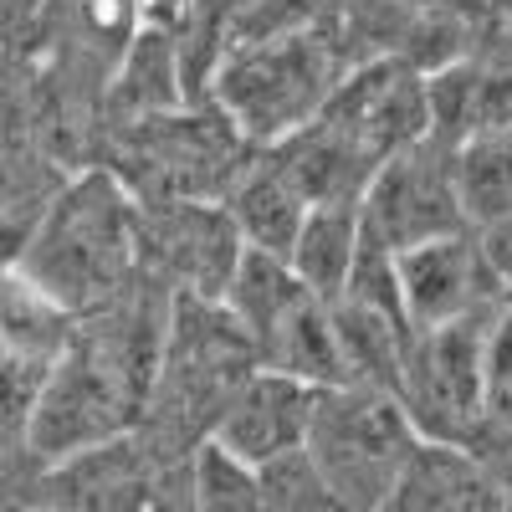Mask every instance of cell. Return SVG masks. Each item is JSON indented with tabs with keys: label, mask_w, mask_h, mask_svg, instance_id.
Returning <instances> with one entry per match:
<instances>
[{
	"label": "cell",
	"mask_w": 512,
	"mask_h": 512,
	"mask_svg": "<svg viewBox=\"0 0 512 512\" xmlns=\"http://www.w3.org/2000/svg\"><path fill=\"white\" fill-rule=\"evenodd\" d=\"M390 262H395V292H400V313H405L410 333L487 323L512 297L477 231L400 251Z\"/></svg>",
	"instance_id": "ba28073f"
},
{
	"label": "cell",
	"mask_w": 512,
	"mask_h": 512,
	"mask_svg": "<svg viewBox=\"0 0 512 512\" xmlns=\"http://www.w3.org/2000/svg\"><path fill=\"white\" fill-rule=\"evenodd\" d=\"M400 6H415V11H436V16H456V21H466V26L487 31V26H482V0H400Z\"/></svg>",
	"instance_id": "ffe728a7"
},
{
	"label": "cell",
	"mask_w": 512,
	"mask_h": 512,
	"mask_svg": "<svg viewBox=\"0 0 512 512\" xmlns=\"http://www.w3.org/2000/svg\"><path fill=\"white\" fill-rule=\"evenodd\" d=\"M190 512H267L262 477L205 441L190 456Z\"/></svg>",
	"instance_id": "2e32d148"
},
{
	"label": "cell",
	"mask_w": 512,
	"mask_h": 512,
	"mask_svg": "<svg viewBox=\"0 0 512 512\" xmlns=\"http://www.w3.org/2000/svg\"><path fill=\"white\" fill-rule=\"evenodd\" d=\"M11 267L72 323L98 318L149 277L144 210L103 164H82L31 210Z\"/></svg>",
	"instance_id": "6da1fadb"
},
{
	"label": "cell",
	"mask_w": 512,
	"mask_h": 512,
	"mask_svg": "<svg viewBox=\"0 0 512 512\" xmlns=\"http://www.w3.org/2000/svg\"><path fill=\"white\" fill-rule=\"evenodd\" d=\"M379 512H497V482L472 451L420 441Z\"/></svg>",
	"instance_id": "7c38bea8"
},
{
	"label": "cell",
	"mask_w": 512,
	"mask_h": 512,
	"mask_svg": "<svg viewBox=\"0 0 512 512\" xmlns=\"http://www.w3.org/2000/svg\"><path fill=\"white\" fill-rule=\"evenodd\" d=\"M36 11H41V0H0V47H16L31 31Z\"/></svg>",
	"instance_id": "d6986e66"
},
{
	"label": "cell",
	"mask_w": 512,
	"mask_h": 512,
	"mask_svg": "<svg viewBox=\"0 0 512 512\" xmlns=\"http://www.w3.org/2000/svg\"><path fill=\"white\" fill-rule=\"evenodd\" d=\"M497 512H512V482H507V487H497Z\"/></svg>",
	"instance_id": "603a6c76"
},
{
	"label": "cell",
	"mask_w": 512,
	"mask_h": 512,
	"mask_svg": "<svg viewBox=\"0 0 512 512\" xmlns=\"http://www.w3.org/2000/svg\"><path fill=\"white\" fill-rule=\"evenodd\" d=\"M185 11H190V0H139L144 26H159V31H180Z\"/></svg>",
	"instance_id": "44dd1931"
},
{
	"label": "cell",
	"mask_w": 512,
	"mask_h": 512,
	"mask_svg": "<svg viewBox=\"0 0 512 512\" xmlns=\"http://www.w3.org/2000/svg\"><path fill=\"white\" fill-rule=\"evenodd\" d=\"M487 323H456V328H436V333L410 338L395 400L410 415L420 441L466 451L472 436L482 431V420H487L482 333H487Z\"/></svg>",
	"instance_id": "5b68a950"
},
{
	"label": "cell",
	"mask_w": 512,
	"mask_h": 512,
	"mask_svg": "<svg viewBox=\"0 0 512 512\" xmlns=\"http://www.w3.org/2000/svg\"><path fill=\"white\" fill-rule=\"evenodd\" d=\"M31 512H52V507H31Z\"/></svg>",
	"instance_id": "cb8c5ba5"
},
{
	"label": "cell",
	"mask_w": 512,
	"mask_h": 512,
	"mask_svg": "<svg viewBox=\"0 0 512 512\" xmlns=\"http://www.w3.org/2000/svg\"><path fill=\"white\" fill-rule=\"evenodd\" d=\"M451 149V185H456V205L466 231H502L512 226V123L482 128L466 134Z\"/></svg>",
	"instance_id": "4fadbf2b"
},
{
	"label": "cell",
	"mask_w": 512,
	"mask_h": 512,
	"mask_svg": "<svg viewBox=\"0 0 512 512\" xmlns=\"http://www.w3.org/2000/svg\"><path fill=\"white\" fill-rule=\"evenodd\" d=\"M256 477H262V502H267V512H344L303 451H292V456L262 466Z\"/></svg>",
	"instance_id": "e0dca14e"
},
{
	"label": "cell",
	"mask_w": 512,
	"mask_h": 512,
	"mask_svg": "<svg viewBox=\"0 0 512 512\" xmlns=\"http://www.w3.org/2000/svg\"><path fill=\"white\" fill-rule=\"evenodd\" d=\"M364 251V226H359V200H333V205H313L303 231H297L287 267L303 282L318 303H338L354 262Z\"/></svg>",
	"instance_id": "9a60e30c"
},
{
	"label": "cell",
	"mask_w": 512,
	"mask_h": 512,
	"mask_svg": "<svg viewBox=\"0 0 512 512\" xmlns=\"http://www.w3.org/2000/svg\"><path fill=\"white\" fill-rule=\"evenodd\" d=\"M482 384H487V415L512 420V297L492 313L482 333Z\"/></svg>",
	"instance_id": "ac0fdd59"
},
{
	"label": "cell",
	"mask_w": 512,
	"mask_h": 512,
	"mask_svg": "<svg viewBox=\"0 0 512 512\" xmlns=\"http://www.w3.org/2000/svg\"><path fill=\"white\" fill-rule=\"evenodd\" d=\"M221 205H226V216H231L241 246L267 251V256H282V262H287V251H292L297 231H303L308 210H313L262 154H251V164L236 175V185L226 190Z\"/></svg>",
	"instance_id": "5bb4252c"
},
{
	"label": "cell",
	"mask_w": 512,
	"mask_h": 512,
	"mask_svg": "<svg viewBox=\"0 0 512 512\" xmlns=\"http://www.w3.org/2000/svg\"><path fill=\"white\" fill-rule=\"evenodd\" d=\"M190 108L185 98V72H180V41L175 31H159V26H139L134 47L123 52L108 93H103V118H98V134L118 123H139L154 113H175Z\"/></svg>",
	"instance_id": "8fae6325"
},
{
	"label": "cell",
	"mask_w": 512,
	"mask_h": 512,
	"mask_svg": "<svg viewBox=\"0 0 512 512\" xmlns=\"http://www.w3.org/2000/svg\"><path fill=\"white\" fill-rule=\"evenodd\" d=\"M344 77L349 72L323 41V31L297 26L226 47V57L210 72L205 103L236 128V139L251 154H262L292 139L297 128H308Z\"/></svg>",
	"instance_id": "7a4b0ae2"
},
{
	"label": "cell",
	"mask_w": 512,
	"mask_h": 512,
	"mask_svg": "<svg viewBox=\"0 0 512 512\" xmlns=\"http://www.w3.org/2000/svg\"><path fill=\"white\" fill-rule=\"evenodd\" d=\"M313 400H318V390H308V384L256 369L226 400L216 431H210V446L226 451L241 466H251V472H262V466L303 451Z\"/></svg>",
	"instance_id": "30bf717a"
},
{
	"label": "cell",
	"mask_w": 512,
	"mask_h": 512,
	"mask_svg": "<svg viewBox=\"0 0 512 512\" xmlns=\"http://www.w3.org/2000/svg\"><path fill=\"white\" fill-rule=\"evenodd\" d=\"M241 251L246 246L226 216V205H149L144 210V256H149V272L169 292L221 303Z\"/></svg>",
	"instance_id": "9c48e42d"
},
{
	"label": "cell",
	"mask_w": 512,
	"mask_h": 512,
	"mask_svg": "<svg viewBox=\"0 0 512 512\" xmlns=\"http://www.w3.org/2000/svg\"><path fill=\"white\" fill-rule=\"evenodd\" d=\"M415 446L420 436L395 395L338 384V390H318L313 400L303 456L344 512H379Z\"/></svg>",
	"instance_id": "277c9868"
},
{
	"label": "cell",
	"mask_w": 512,
	"mask_h": 512,
	"mask_svg": "<svg viewBox=\"0 0 512 512\" xmlns=\"http://www.w3.org/2000/svg\"><path fill=\"white\" fill-rule=\"evenodd\" d=\"M108 175L149 205H221L236 175L251 164V149L236 128L210 108L190 103L175 113H154L139 123H118L98 134V159Z\"/></svg>",
	"instance_id": "3957f363"
},
{
	"label": "cell",
	"mask_w": 512,
	"mask_h": 512,
	"mask_svg": "<svg viewBox=\"0 0 512 512\" xmlns=\"http://www.w3.org/2000/svg\"><path fill=\"white\" fill-rule=\"evenodd\" d=\"M318 123L344 144L369 180L379 175V164H390L395 154L415 149L431 139V98H425V77L405 62H369L354 67L323 103Z\"/></svg>",
	"instance_id": "52a82bcc"
},
{
	"label": "cell",
	"mask_w": 512,
	"mask_h": 512,
	"mask_svg": "<svg viewBox=\"0 0 512 512\" xmlns=\"http://www.w3.org/2000/svg\"><path fill=\"white\" fill-rule=\"evenodd\" d=\"M359 226L364 241L379 246L384 256L461 236L466 221L451 185V149L441 139H425L395 154L390 164H379V175L359 195Z\"/></svg>",
	"instance_id": "8992f818"
},
{
	"label": "cell",
	"mask_w": 512,
	"mask_h": 512,
	"mask_svg": "<svg viewBox=\"0 0 512 512\" xmlns=\"http://www.w3.org/2000/svg\"><path fill=\"white\" fill-rule=\"evenodd\" d=\"M482 26L502 41H512V0H482Z\"/></svg>",
	"instance_id": "7402d4cb"
}]
</instances>
